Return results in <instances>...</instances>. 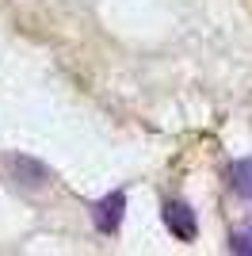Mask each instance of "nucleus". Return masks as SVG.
<instances>
[{
  "mask_svg": "<svg viewBox=\"0 0 252 256\" xmlns=\"http://www.w3.org/2000/svg\"><path fill=\"white\" fill-rule=\"evenodd\" d=\"M0 168L8 172V180L23 192H42L50 184V168L42 164L38 157H27V153H4L0 157Z\"/></svg>",
  "mask_w": 252,
  "mask_h": 256,
  "instance_id": "f257e3e1",
  "label": "nucleus"
},
{
  "mask_svg": "<svg viewBox=\"0 0 252 256\" xmlns=\"http://www.w3.org/2000/svg\"><path fill=\"white\" fill-rule=\"evenodd\" d=\"M160 218H164L168 234L176 237V241H195L199 237V222H195V210H191L184 199H168L160 206Z\"/></svg>",
  "mask_w": 252,
  "mask_h": 256,
  "instance_id": "f03ea898",
  "label": "nucleus"
},
{
  "mask_svg": "<svg viewBox=\"0 0 252 256\" xmlns=\"http://www.w3.org/2000/svg\"><path fill=\"white\" fill-rule=\"evenodd\" d=\"M122 214H126V192H111L92 206V222H96L100 234H118Z\"/></svg>",
  "mask_w": 252,
  "mask_h": 256,
  "instance_id": "7ed1b4c3",
  "label": "nucleus"
},
{
  "mask_svg": "<svg viewBox=\"0 0 252 256\" xmlns=\"http://www.w3.org/2000/svg\"><path fill=\"white\" fill-rule=\"evenodd\" d=\"M230 188H233V195L252 199V157H241L230 164Z\"/></svg>",
  "mask_w": 252,
  "mask_h": 256,
  "instance_id": "20e7f679",
  "label": "nucleus"
},
{
  "mask_svg": "<svg viewBox=\"0 0 252 256\" xmlns=\"http://www.w3.org/2000/svg\"><path fill=\"white\" fill-rule=\"evenodd\" d=\"M230 252L237 256H252V218L248 222H241L237 230L230 234Z\"/></svg>",
  "mask_w": 252,
  "mask_h": 256,
  "instance_id": "39448f33",
  "label": "nucleus"
}]
</instances>
